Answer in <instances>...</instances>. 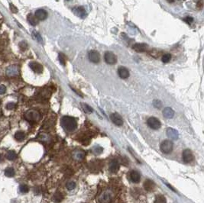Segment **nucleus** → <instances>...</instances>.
<instances>
[{
  "instance_id": "473e14b6",
  "label": "nucleus",
  "mask_w": 204,
  "mask_h": 203,
  "mask_svg": "<svg viewBox=\"0 0 204 203\" xmlns=\"http://www.w3.org/2000/svg\"><path fill=\"white\" fill-rule=\"evenodd\" d=\"M103 147H99V146H96V147H93L94 153H96V154H100V153L103 152Z\"/></svg>"
},
{
  "instance_id": "dca6fc26",
  "label": "nucleus",
  "mask_w": 204,
  "mask_h": 203,
  "mask_svg": "<svg viewBox=\"0 0 204 203\" xmlns=\"http://www.w3.org/2000/svg\"><path fill=\"white\" fill-rule=\"evenodd\" d=\"M144 188L146 191L152 192L155 188V183L152 180H146L144 182Z\"/></svg>"
},
{
  "instance_id": "9b49d317",
  "label": "nucleus",
  "mask_w": 204,
  "mask_h": 203,
  "mask_svg": "<svg viewBox=\"0 0 204 203\" xmlns=\"http://www.w3.org/2000/svg\"><path fill=\"white\" fill-rule=\"evenodd\" d=\"M29 66L31 67V69L33 70L35 73L36 74H41L43 72V66L41 64H40L38 62H35V61H32L29 64Z\"/></svg>"
},
{
  "instance_id": "a878e982",
  "label": "nucleus",
  "mask_w": 204,
  "mask_h": 203,
  "mask_svg": "<svg viewBox=\"0 0 204 203\" xmlns=\"http://www.w3.org/2000/svg\"><path fill=\"white\" fill-rule=\"evenodd\" d=\"M81 106L82 108H83V110L84 111V112H86V113H92L93 112V108H91V107L89 106V105L86 104V103H81Z\"/></svg>"
},
{
  "instance_id": "a211bd4d",
  "label": "nucleus",
  "mask_w": 204,
  "mask_h": 203,
  "mask_svg": "<svg viewBox=\"0 0 204 203\" xmlns=\"http://www.w3.org/2000/svg\"><path fill=\"white\" fill-rule=\"evenodd\" d=\"M167 135L172 140H177L179 137V134L177 131L171 128H167Z\"/></svg>"
},
{
  "instance_id": "6e6552de",
  "label": "nucleus",
  "mask_w": 204,
  "mask_h": 203,
  "mask_svg": "<svg viewBox=\"0 0 204 203\" xmlns=\"http://www.w3.org/2000/svg\"><path fill=\"white\" fill-rule=\"evenodd\" d=\"M110 118L112 122L117 126H122L123 124V119L122 116L118 113H113L110 115Z\"/></svg>"
},
{
  "instance_id": "5701e85b",
  "label": "nucleus",
  "mask_w": 204,
  "mask_h": 203,
  "mask_svg": "<svg viewBox=\"0 0 204 203\" xmlns=\"http://www.w3.org/2000/svg\"><path fill=\"white\" fill-rule=\"evenodd\" d=\"M28 21L33 26H35V25H37L38 24V20L37 19V18L32 16V15H29V16H28Z\"/></svg>"
},
{
  "instance_id": "72a5a7b5",
  "label": "nucleus",
  "mask_w": 204,
  "mask_h": 203,
  "mask_svg": "<svg viewBox=\"0 0 204 203\" xmlns=\"http://www.w3.org/2000/svg\"><path fill=\"white\" fill-rule=\"evenodd\" d=\"M153 105H154V106L155 107V108H162V103L160 100H157H157L154 101Z\"/></svg>"
},
{
  "instance_id": "37998d69",
  "label": "nucleus",
  "mask_w": 204,
  "mask_h": 203,
  "mask_svg": "<svg viewBox=\"0 0 204 203\" xmlns=\"http://www.w3.org/2000/svg\"><path fill=\"white\" fill-rule=\"evenodd\" d=\"M83 203H84V202H83Z\"/></svg>"
},
{
  "instance_id": "2f4dec72",
  "label": "nucleus",
  "mask_w": 204,
  "mask_h": 203,
  "mask_svg": "<svg viewBox=\"0 0 204 203\" xmlns=\"http://www.w3.org/2000/svg\"><path fill=\"white\" fill-rule=\"evenodd\" d=\"M67 190H74V188L76 187V183L74 182V181H70V182H68L67 183Z\"/></svg>"
},
{
  "instance_id": "4c0bfd02",
  "label": "nucleus",
  "mask_w": 204,
  "mask_h": 203,
  "mask_svg": "<svg viewBox=\"0 0 204 203\" xmlns=\"http://www.w3.org/2000/svg\"><path fill=\"white\" fill-rule=\"evenodd\" d=\"M183 21H186L187 23H188V24H191L193 22V18L192 17H186V18H183Z\"/></svg>"
},
{
  "instance_id": "393cba45",
  "label": "nucleus",
  "mask_w": 204,
  "mask_h": 203,
  "mask_svg": "<svg viewBox=\"0 0 204 203\" xmlns=\"http://www.w3.org/2000/svg\"><path fill=\"white\" fill-rule=\"evenodd\" d=\"M154 203H167V200H166V198L164 195H158L155 197Z\"/></svg>"
},
{
  "instance_id": "6ab92c4d",
  "label": "nucleus",
  "mask_w": 204,
  "mask_h": 203,
  "mask_svg": "<svg viewBox=\"0 0 204 203\" xmlns=\"http://www.w3.org/2000/svg\"><path fill=\"white\" fill-rule=\"evenodd\" d=\"M118 74L122 79H127L129 76V72L124 66H120L118 69Z\"/></svg>"
},
{
  "instance_id": "c03bdc74",
  "label": "nucleus",
  "mask_w": 204,
  "mask_h": 203,
  "mask_svg": "<svg viewBox=\"0 0 204 203\" xmlns=\"http://www.w3.org/2000/svg\"><path fill=\"white\" fill-rule=\"evenodd\" d=\"M67 1H68V0H67Z\"/></svg>"
},
{
  "instance_id": "c9c22d12",
  "label": "nucleus",
  "mask_w": 204,
  "mask_h": 203,
  "mask_svg": "<svg viewBox=\"0 0 204 203\" xmlns=\"http://www.w3.org/2000/svg\"><path fill=\"white\" fill-rule=\"evenodd\" d=\"M6 107L8 110H12V109H14L15 107H16V104L14 103H8V104L6 105Z\"/></svg>"
},
{
  "instance_id": "58836bf2",
  "label": "nucleus",
  "mask_w": 204,
  "mask_h": 203,
  "mask_svg": "<svg viewBox=\"0 0 204 203\" xmlns=\"http://www.w3.org/2000/svg\"><path fill=\"white\" fill-rule=\"evenodd\" d=\"M10 10H11L13 13H16V12H18L17 8H16V6L12 4H10Z\"/></svg>"
},
{
  "instance_id": "b1692460",
  "label": "nucleus",
  "mask_w": 204,
  "mask_h": 203,
  "mask_svg": "<svg viewBox=\"0 0 204 203\" xmlns=\"http://www.w3.org/2000/svg\"><path fill=\"white\" fill-rule=\"evenodd\" d=\"M16 174V172H15V170H14L12 167H8L5 170V175H6L7 177H13Z\"/></svg>"
},
{
  "instance_id": "412c9836",
  "label": "nucleus",
  "mask_w": 204,
  "mask_h": 203,
  "mask_svg": "<svg viewBox=\"0 0 204 203\" xmlns=\"http://www.w3.org/2000/svg\"><path fill=\"white\" fill-rule=\"evenodd\" d=\"M15 138L17 141L21 142V141H24L25 138V134L23 132H21V131H18L15 134Z\"/></svg>"
},
{
  "instance_id": "f8f14e48",
  "label": "nucleus",
  "mask_w": 204,
  "mask_h": 203,
  "mask_svg": "<svg viewBox=\"0 0 204 203\" xmlns=\"http://www.w3.org/2000/svg\"><path fill=\"white\" fill-rule=\"evenodd\" d=\"M19 74V68L16 65L10 66L6 70V74L9 76H15Z\"/></svg>"
},
{
  "instance_id": "7ed1b4c3",
  "label": "nucleus",
  "mask_w": 204,
  "mask_h": 203,
  "mask_svg": "<svg viewBox=\"0 0 204 203\" xmlns=\"http://www.w3.org/2000/svg\"><path fill=\"white\" fill-rule=\"evenodd\" d=\"M174 144L171 141L169 140H164L162 142L160 145V149L164 153H170L173 151Z\"/></svg>"
},
{
  "instance_id": "bb28decb",
  "label": "nucleus",
  "mask_w": 204,
  "mask_h": 203,
  "mask_svg": "<svg viewBox=\"0 0 204 203\" xmlns=\"http://www.w3.org/2000/svg\"><path fill=\"white\" fill-rule=\"evenodd\" d=\"M29 191V188L27 185H25V184H21L19 186V192L21 193H27Z\"/></svg>"
},
{
  "instance_id": "ddd939ff",
  "label": "nucleus",
  "mask_w": 204,
  "mask_h": 203,
  "mask_svg": "<svg viewBox=\"0 0 204 203\" xmlns=\"http://www.w3.org/2000/svg\"><path fill=\"white\" fill-rule=\"evenodd\" d=\"M129 176H130V180L132 182H135V183H138V182H140L141 175L138 171L132 170L130 173H129Z\"/></svg>"
},
{
  "instance_id": "7c9ffc66",
  "label": "nucleus",
  "mask_w": 204,
  "mask_h": 203,
  "mask_svg": "<svg viewBox=\"0 0 204 203\" xmlns=\"http://www.w3.org/2000/svg\"><path fill=\"white\" fill-rule=\"evenodd\" d=\"M171 59V55L170 54H164L162 57V62L163 63H168Z\"/></svg>"
},
{
  "instance_id": "423d86ee",
  "label": "nucleus",
  "mask_w": 204,
  "mask_h": 203,
  "mask_svg": "<svg viewBox=\"0 0 204 203\" xmlns=\"http://www.w3.org/2000/svg\"><path fill=\"white\" fill-rule=\"evenodd\" d=\"M88 57L90 62L94 63V64H98L100 60V55L99 52L95 50H90L88 54Z\"/></svg>"
},
{
  "instance_id": "f704fd0d",
  "label": "nucleus",
  "mask_w": 204,
  "mask_h": 203,
  "mask_svg": "<svg viewBox=\"0 0 204 203\" xmlns=\"http://www.w3.org/2000/svg\"><path fill=\"white\" fill-rule=\"evenodd\" d=\"M19 47L21 50H25L28 48V45L25 41H21L19 43Z\"/></svg>"
},
{
  "instance_id": "4468645a",
  "label": "nucleus",
  "mask_w": 204,
  "mask_h": 203,
  "mask_svg": "<svg viewBox=\"0 0 204 203\" xmlns=\"http://www.w3.org/2000/svg\"><path fill=\"white\" fill-rule=\"evenodd\" d=\"M35 16L37 18L38 20H45L47 18V12L44 9H38L35 12Z\"/></svg>"
},
{
  "instance_id": "9d476101",
  "label": "nucleus",
  "mask_w": 204,
  "mask_h": 203,
  "mask_svg": "<svg viewBox=\"0 0 204 203\" xmlns=\"http://www.w3.org/2000/svg\"><path fill=\"white\" fill-rule=\"evenodd\" d=\"M132 48L135 51L138 53L142 52H145L146 50L148 49V45L146 44H142V43H138V44H135L133 46H132Z\"/></svg>"
},
{
  "instance_id": "f257e3e1",
  "label": "nucleus",
  "mask_w": 204,
  "mask_h": 203,
  "mask_svg": "<svg viewBox=\"0 0 204 203\" xmlns=\"http://www.w3.org/2000/svg\"><path fill=\"white\" fill-rule=\"evenodd\" d=\"M60 124L64 129L67 132H73L76 129L77 123L74 117L70 116H64L60 120Z\"/></svg>"
},
{
  "instance_id": "f3484780",
  "label": "nucleus",
  "mask_w": 204,
  "mask_h": 203,
  "mask_svg": "<svg viewBox=\"0 0 204 203\" xmlns=\"http://www.w3.org/2000/svg\"><path fill=\"white\" fill-rule=\"evenodd\" d=\"M111 199H112L111 194L109 193V192H103V193L100 195V197H99V202L109 203L111 202Z\"/></svg>"
},
{
  "instance_id": "0eeeda50",
  "label": "nucleus",
  "mask_w": 204,
  "mask_h": 203,
  "mask_svg": "<svg viewBox=\"0 0 204 203\" xmlns=\"http://www.w3.org/2000/svg\"><path fill=\"white\" fill-rule=\"evenodd\" d=\"M73 13L75 15V16H78L80 18H85L87 16L86 10L84 9V8L81 7V6H77V7H74L72 9Z\"/></svg>"
},
{
  "instance_id": "2eb2a0df",
  "label": "nucleus",
  "mask_w": 204,
  "mask_h": 203,
  "mask_svg": "<svg viewBox=\"0 0 204 203\" xmlns=\"http://www.w3.org/2000/svg\"><path fill=\"white\" fill-rule=\"evenodd\" d=\"M109 170L112 173H116L119 170V162L117 161H115V160L111 161L109 166Z\"/></svg>"
},
{
  "instance_id": "c756f323",
  "label": "nucleus",
  "mask_w": 204,
  "mask_h": 203,
  "mask_svg": "<svg viewBox=\"0 0 204 203\" xmlns=\"http://www.w3.org/2000/svg\"><path fill=\"white\" fill-rule=\"evenodd\" d=\"M32 36H33L34 38H35V40H37L38 42L42 43V37H41V36L40 35V34H39L38 32H37V31H33V32H32Z\"/></svg>"
},
{
  "instance_id": "ea45409f",
  "label": "nucleus",
  "mask_w": 204,
  "mask_h": 203,
  "mask_svg": "<svg viewBox=\"0 0 204 203\" xmlns=\"http://www.w3.org/2000/svg\"><path fill=\"white\" fill-rule=\"evenodd\" d=\"M167 2H170V3H171V2H174V0H167Z\"/></svg>"
},
{
  "instance_id": "4be33fe9",
  "label": "nucleus",
  "mask_w": 204,
  "mask_h": 203,
  "mask_svg": "<svg viewBox=\"0 0 204 203\" xmlns=\"http://www.w3.org/2000/svg\"><path fill=\"white\" fill-rule=\"evenodd\" d=\"M6 157L8 161H15L17 158V153L14 151H8L6 153Z\"/></svg>"
},
{
  "instance_id": "f03ea898",
  "label": "nucleus",
  "mask_w": 204,
  "mask_h": 203,
  "mask_svg": "<svg viewBox=\"0 0 204 203\" xmlns=\"http://www.w3.org/2000/svg\"><path fill=\"white\" fill-rule=\"evenodd\" d=\"M40 118H41V115L39 114V112L33 109L28 110L25 114V118L30 122H38L40 120Z\"/></svg>"
},
{
  "instance_id": "c85d7f7f",
  "label": "nucleus",
  "mask_w": 204,
  "mask_h": 203,
  "mask_svg": "<svg viewBox=\"0 0 204 203\" xmlns=\"http://www.w3.org/2000/svg\"><path fill=\"white\" fill-rule=\"evenodd\" d=\"M64 199V196H63L62 193L60 192H57L56 193L55 195V200L57 202H61Z\"/></svg>"
},
{
  "instance_id": "a19ab883",
  "label": "nucleus",
  "mask_w": 204,
  "mask_h": 203,
  "mask_svg": "<svg viewBox=\"0 0 204 203\" xmlns=\"http://www.w3.org/2000/svg\"><path fill=\"white\" fill-rule=\"evenodd\" d=\"M1 115H2V111L0 110V117H1Z\"/></svg>"
},
{
  "instance_id": "20e7f679",
  "label": "nucleus",
  "mask_w": 204,
  "mask_h": 203,
  "mask_svg": "<svg viewBox=\"0 0 204 203\" xmlns=\"http://www.w3.org/2000/svg\"><path fill=\"white\" fill-rule=\"evenodd\" d=\"M147 123H148V125L149 126L150 128L154 130L159 129L162 127L161 122L157 118H154V117H151V118H148V121H147Z\"/></svg>"
},
{
  "instance_id": "1a4fd4ad",
  "label": "nucleus",
  "mask_w": 204,
  "mask_h": 203,
  "mask_svg": "<svg viewBox=\"0 0 204 203\" xmlns=\"http://www.w3.org/2000/svg\"><path fill=\"white\" fill-rule=\"evenodd\" d=\"M193 160V154L190 149H186L183 152V161L185 163H191Z\"/></svg>"
},
{
  "instance_id": "39448f33",
  "label": "nucleus",
  "mask_w": 204,
  "mask_h": 203,
  "mask_svg": "<svg viewBox=\"0 0 204 203\" xmlns=\"http://www.w3.org/2000/svg\"><path fill=\"white\" fill-rule=\"evenodd\" d=\"M104 60H105L106 64H109V65H113V64H116L117 57L113 52L107 51V52L105 53V55H104Z\"/></svg>"
},
{
  "instance_id": "79ce46f5",
  "label": "nucleus",
  "mask_w": 204,
  "mask_h": 203,
  "mask_svg": "<svg viewBox=\"0 0 204 203\" xmlns=\"http://www.w3.org/2000/svg\"><path fill=\"white\" fill-rule=\"evenodd\" d=\"M0 105H1V100H0Z\"/></svg>"
},
{
  "instance_id": "cd10ccee",
  "label": "nucleus",
  "mask_w": 204,
  "mask_h": 203,
  "mask_svg": "<svg viewBox=\"0 0 204 203\" xmlns=\"http://www.w3.org/2000/svg\"><path fill=\"white\" fill-rule=\"evenodd\" d=\"M58 59H59V61H60V64H61V65H63V66H65V64H66V62H67V58H66V57H65V55H64V54H61V53H60L58 55Z\"/></svg>"
},
{
  "instance_id": "aec40b11",
  "label": "nucleus",
  "mask_w": 204,
  "mask_h": 203,
  "mask_svg": "<svg viewBox=\"0 0 204 203\" xmlns=\"http://www.w3.org/2000/svg\"><path fill=\"white\" fill-rule=\"evenodd\" d=\"M163 115L166 118H172L174 115V112L171 108L170 107H167L163 110Z\"/></svg>"
},
{
  "instance_id": "e433bc0d",
  "label": "nucleus",
  "mask_w": 204,
  "mask_h": 203,
  "mask_svg": "<svg viewBox=\"0 0 204 203\" xmlns=\"http://www.w3.org/2000/svg\"><path fill=\"white\" fill-rule=\"evenodd\" d=\"M6 92V87L3 85H0V94L3 95Z\"/></svg>"
}]
</instances>
